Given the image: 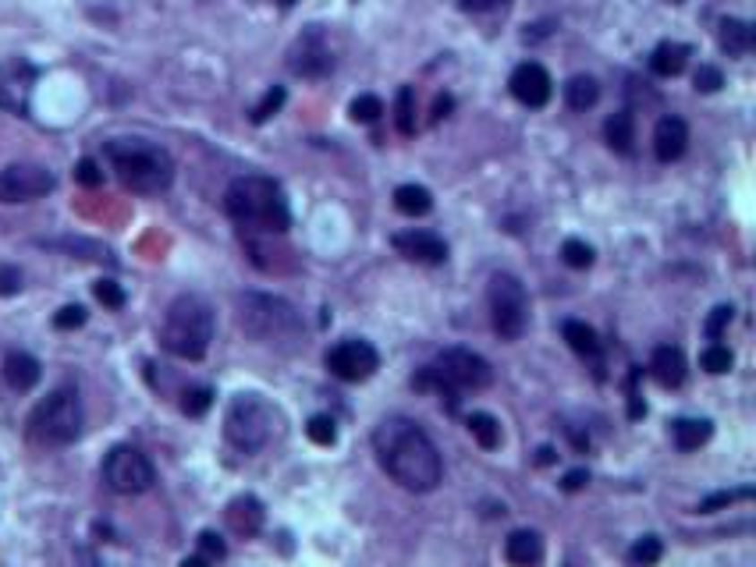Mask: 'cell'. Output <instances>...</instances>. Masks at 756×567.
Returning <instances> with one entry per match:
<instances>
[{
    "instance_id": "681fc988",
    "label": "cell",
    "mask_w": 756,
    "mask_h": 567,
    "mask_svg": "<svg viewBox=\"0 0 756 567\" xmlns=\"http://www.w3.org/2000/svg\"><path fill=\"white\" fill-rule=\"evenodd\" d=\"M451 106H455V99H451V96H441V99H437V106H434V121L448 117V110H451Z\"/></svg>"
},
{
    "instance_id": "52a82bcc",
    "label": "cell",
    "mask_w": 756,
    "mask_h": 567,
    "mask_svg": "<svg viewBox=\"0 0 756 567\" xmlns=\"http://www.w3.org/2000/svg\"><path fill=\"white\" fill-rule=\"evenodd\" d=\"M82 397L75 386H57L29 415V436L43 447H68L82 436Z\"/></svg>"
},
{
    "instance_id": "1f68e13d",
    "label": "cell",
    "mask_w": 756,
    "mask_h": 567,
    "mask_svg": "<svg viewBox=\"0 0 756 567\" xmlns=\"http://www.w3.org/2000/svg\"><path fill=\"white\" fill-rule=\"evenodd\" d=\"M305 436H309L313 444H320V447H331V444L338 440V422H334L331 415H313V419L305 422Z\"/></svg>"
},
{
    "instance_id": "2e32d148",
    "label": "cell",
    "mask_w": 756,
    "mask_h": 567,
    "mask_svg": "<svg viewBox=\"0 0 756 567\" xmlns=\"http://www.w3.org/2000/svg\"><path fill=\"white\" fill-rule=\"evenodd\" d=\"M391 245L405 256V259H412V263H426V267H441L444 259H448V245L434 234V231H401V234H394L391 238Z\"/></svg>"
},
{
    "instance_id": "d4e9b609",
    "label": "cell",
    "mask_w": 756,
    "mask_h": 567,
    "mask_svg": "<svg viewBox=\"0 0 756 567\" xmlns=\"http://www.w3.org/2000/svg\"><path fill=\"white\" fill-rule=\"evenodd\" d=\"M689 54H692V50H689L685 43H661V47L650 54V72H654L657 79H674V75H682Z\"/></svg>"
},
{
    "instance_id": "db71d44e",
    "label": "cell",
    "mask_w": 756,
    "mask_h": 567,
    "mask_svg": "<svg viewBox=\"0 0 756 567\" xmlns=\"http://www.w3.org/2000/svg\"><path fill=\"white\" fill-rule=\"evenodd\" d=\"M667 4H685V0H667Z\"/></svg>"
},
{
    "instance_id": "8992f818",
    "label": "cell",
    "mask_w": 756,
    "mask_h": 567,
    "mask_svg": "<svg viewBox=\"0 0 756 567\" xmlns=\"http://www.w3.org/2000/svg\"><path fill=\"white\" fill-rule=\"evenodd\" d=\"M490 379L494 373L483 355H476L469 348H448L434 359V366H426L419 377H412V386L448 397V404L455 411L462 390H483V386H490Z\"/></svg>"
},
{
    "instance_id": "b9f144b4",
    "label": "cell",
    "mask_w": 756,
    "mask_h": 567,
    "mask_svg": "<svg viewBox=\"0 0 756 567\" xmlns=\"http://www.w3.org/2000/svg\"><path fill=\"white\" fill-rule=\"evenodd\" d=\"M54 326H57V330H79V326H86V309H82V305H64V309L54 316Z\"/></svg>"
},
{
    "instance_id": "816d5d0a",
    "label": "cell",
    "mask_w": 756,
    "mask_h": 567,
    "mask_svg": "<svg viewBox=\"0 0 756 567\" xmlns=\"http://www.w3.org/2000/svg\"><path fill=\"white\" fill-rule=\"evenodd\" d=\"M210 564H213V561H206L202 554H192V557H185V561H182V567H210Z\"/></svg>"
},
{
    "instance_id": "9a60e30c",
    "label": "cell",
    "mask_w": 756,
    "mask_h": 567,
    "mask_svg": "<svg viewBox=\"0 0 756 567\" xmlns=\"http://www.w3.org/2000/svg\"><path fill=\"white\" fill-rule=\"evenodd\" d=\"M508 89H511V96H515L522 106L540 110V106H547V103H551V96H554V82H551V75H547V68H544V64L526 61V64H519V68L511 72Z\"/></svg>"
},
{
    "instance_id": "c3c4849f",
    "label": "cell",
    "mask_w": 756,
    "mask_h": 567,
    "mask_svg": "<svg viewBox=\"0 0 756 567\" xmlns=\"http://www.w3.org/2000/svg\"><path fill=\"white\" fill-rule=\"evenodd\" d=\"M501 4H508V0H459L462 11H494V7H501Z\"/></svg>"
},
{
    "instance_id": "5b68a950",
    "label": "cell",
    "mask_w": 756,
    "mask_h": 567,
    "mask_svg": "<svg viewBox=\"0 0 756 567\" xmlns=\"http://www.w3.org/2000/svg\"><path fill=\"white\" fill-rule=\"evenodd\" d=\"M210 341H213L210 301H202L199 294H178L164 312V326H160L164 351H171L175 359H185V362H199L210 351Z\"/></svg>"
},
{
    "instance_id": "9c48e42d",
    "label": "cell",
    "mask_w": 756,
    "mask_h": 567,
    "mask_svg": "<svg viewBox=\"0 0 756 567\" xmlns=\"http://www.w3.org/2000/svg\"><path fill=\"white\" fill-rule=\"evenodd\" d=\"M486 301H490V323L497 330L501 341H519L529 326V298L519 277L511 274H494L486 287Z\"/></svg>"
},
{
    "instance_id": "30bf717a",
    "label": "cell",
    "mask_w": 756,
    "mask_h": 567,
    "mask_svg": "<svg viewBox=\"0 0 756 567\" xmlns=\"http://www.w3.org/2000/svg\"><path fill=\"white\" fill-rule=\"evenodd\" d=\"M103 482L121 496H139L157 482V469L139 447L117 444L103 458Z\"/></svg>"
},
{
    "instance_id": "ee69618b",
    "label": "cell",
    "mask_w": 756,
    "mask_h": 567,
    "mask_svg": "<svg viewBox=\"0 0 756 567\" xmlns=\"http://www.w3.org/2000/svg\"><path fill=\"white\" fill-rule=\"evenodd\" d=\"M732 316H735V309H732V305H717V309L710 312V319H707V337H710V341H717V337L725 334V326L732 323Z\"/></svg>"
},
{
    "instance_id": "ab89813d",
    "label": "cell",
    "mask_w": 756,
    "mask_h": 567,
    "mask_svg": "<svg viewBox=\"0 0 756 567\" xmlns=\"http://www.w3.org/2000/svg\"><path fill=\"white\" fill-rule=\"evenodd\" d=\"M93 294H96V301L107 305V309H121V305H125V291H121V284L117 281H96Z\"/></svg>"
},
{
    "instance_id": "7dc6e473",
    "label": "cell",
    "mask_w": 756,
    "mask_h": 567,
    "mask_svg": "<svg viewBox=\"0 0 756 567\" xmlns=\"http://www.w3.org/2000/svg\"><path fill=\"white\" fill-rule=\"evenodd\" d=\"M586 482H589V472H586V469H575V472H568L565 478H562V489H565V493H575V489H582Z\"/></svg>"
},
{
    "instance_id": "ac0fdd59",
    "label": "cell",
    "mask_w": 756,
    "mask_h": 567,
    "mask_svg": "<svg viewBox=\"0 0 756 567\" xmlns=\"http://www.w3.org/2000/svg\"><path fill=\"white\" fill-rule=\"evenodd\" d=\"M685 146H689V124L682 117H674V114L661 117L657 128H654V153H657V160L674 164L685 153Z\"/></svg>"
},
{
    "instance_id": "5bb4252c",
    "label": "cell",
    "mask_w": 756,
    "mask_h": 567,
    "mask_svg": "<svg viewBox=\"0 0 756 567\" xmlns=\"http://www.w3.org/2000/svg\"><path fill=\"white\" fill-rule=\"evenodd\" d=\"M36 68L21 57H11L0 64V106L11 114H25L29 110V96H32V82H36Z\"/></svg>"
},
{
    "instance_id": "f546056e",
    "label": "cell",
    "mask_w": 756,
    "mask_h": 567,
    "mask_svg": "<svg viewBox=\"0 0 756 567\" xmlns=\"http://www.w3.org/2000/svg\"><path fill=\"white\" fill-rule=\"evenodd\" d=\"M394 124L401 135H416V93L412 86H401L394 96Z\"/></svg>"
},
{
    "instance_id": "7a4b0ae2",
    "label": "cell",
    "mask_w": 756,
    "mask_h": 567,
    "mask_svg": "<svg viewBox=\"0 0 756 567\" xmlns=\"http://www.w3.org/2000/svg\"><path fill=\"white\" fill-rule=\"evenodd\" d=\"M224 209L238 227L263 231V234H281L291 224L281 185L263 174H245V178L231 182V189L224 195Z\"/></svg>"
},
{
    "instance_id": "4dcf8cb0",
    "label": "cell",
    "mask_w": 756,
    "mask_h": 567,
    "mask_svg": "<svg viewBox=\"0 0 756 567\" xmlns=\"http://www.w3.org/2000/svg\"><path fill=\"white\" fill-rule=\"evenodd\" d=\"M661 554H664L661 539H657V536H643V539H636V543H632L629 561H632L636 567H650V564H657V561H661Z\"/></svg>"
},
{
    "instance_id": "bcb514c9",
    "label": "cell",
    "mask_w": 756,
    "mask_h": 567,
    "mask_svg": "<svg viewBox=\"0 0 756 567\" xmlns=\"http://www.w3.org/2000/svg\"><path fill=\"white\" fill-rule=\"evenodd\" d=\"M18 291H21V274H18V267H0V294L11 298V294H18Z\"/></svg>"
},
{
    "instance_id": "f5cc1de1",
    "label": "cell",
    "mask_w": 756,
    "mask_h": 567,
    "mask_svg": "<svg viewBox=\"0 0 756 567\" xmlns=\"http://www.w3.org/2000/svg\"><path fill=\"white\" fill-rule=\"evenodd\" d=\"M278 4H284V7H291V4H295V0H278Z\"/></svg>"
},
{
    "instance_id": "e0dca14e",
    "label": "cell",
    "mask_w": 756,
    "mask_h": 567,
    "mask_svg": "<svg viewBox=\"0 0 756 567\" xmlns=\"http://www.w3.org/2000/svg\"><path fill=\"white\" fill-rule=\"evenodd\" d=\"M224 521H228V529H231L235 536H242V539H253V536H260V529H263V521H267V511H263L260 496H253V493H242V496H235V500L228 504V511H224Z\"/></svg>"
},
{
    "instance_id": "7c38bea8",
    "label": "cell",
    "mask_w": 756,
    "mask_h": 567,
    "mask_svg": "<svg viewBox=\"0 0 756 567\" xmlns=\"http://www.w3.org/2000/svg\"><path fill=\"white\" fill-rule=\"evenodd\" d=\"M54 174L39 164H11L0 171V202H32L54 191Z\"/></svg>"
},
{
    "instance_id": "f1b7e54d",
    "label": "cell",
    "mask_w": 756,
    "mask_h": 567,
    "mask_svg": "<svg viewBox=\"0 0 756 567\" xmlns=\"http://www.w3.org/2000/svg\"><path fill=\"white\" fill-rule=\"evenodd\" d=\"M469 433H473V440L483 451H497L501 447V422L494 415H486V411L469 415Z\"/></svg>"
},
{
    "instance_id": "4316f807",
    "label": "cell",
    "mask_w": 756,
    "mask_h": 567,
    "mask_svg": "<svg viewBox=\"0 0 756 567\" xmlns=\"http://www.w3.org/2000/svg\"><path fill=\"white\" fill-rule=\"evenodd\" d=\"M394 206L405 216H426L434 206V195L423 185H401V189H394Z\"/></svg>"
},
{
    "instance_id": "83f0119b",
    "label": "cell",
    "mask_w": 756,
    "mask_h": 567,
    "mask_svg": "<svg viewBox=\"0 0 756 567\" xmlns=\"http://www.w3.org/2000/svg\"><path fill=\"white\" fill-rule=\"evenodd\" d=\"M597 99H600V86H597V79H589V75H575V79H568L565 82V103L571 106V110H589V106H597Z\"/></svg>"
},
{
    "instance_id": "d590c367",
    "label": "cell",
    "mask_w": 756,
    "mask_h": 567,
    "mask_svg": "<svg viewBox=\"0 0 756 567\" xmlns=\"http://www.w3.org/2000/svg\"><path fill=\"white\" fill-rule=\"evenodd\" d=\"M284 99H288V93H284V86H274V89H267V96L253 106V124H263V121H271L278 110L284 106Z\"/></svg>"
},
{
    "instance_id": "f6af8a7d",
    "label": "cell",
    "mask_w": 756,
    "mask_h": 567,
    "mask_svg": "<svg viewBox=\"0 0 756 567\" xmlns=\"http://www.w3.org/2000/svg\"><path fill=\"white\" fill-rule=\"evenodd\" d=\"M75 182H79V185H86V189L103 185V171H99V164H96V160H79V164H75Z\"/></svg>"
},
{
    "instance_id": "d6986e66",
    "label": "cell",
    "mask_w": 756,
    "mask_h": 567,
    "mask_svg": "<svg viewBox=\"0 0 756 567\" xmlns=\"http://www.w3.org/2000/svg\"><path fill=\"white\" fill-rule=\"evenodd\" d=\"M504 557L511 567H540L544 564V539L533 529H515L504 539Z\"/></svg>"
},
{
    "instance_id": "484cf974",
    "label": "cell",
    "mask_w": 756,
    "mask_h": 567,
    "mask_svg": "<svg viewBox=\"0 0 756 567\" xmlns=\"http://www.w3.org/2000/svg\"><path fill=\"white\" fill-rule=\"evenodd\" d=\"M562 337L568 341V348L582 359H600V341H597V330L586 326L582 319H565L562 323Z\"/></svg>"
},
{
    "instance_id": "603a6c76",
    "label": "cell",
    "mask_w": 756,
    "mask_h": 567,
    "mask_svg": "<svg viewBox=\"0 0 756 567\" xmlns=\"http://www.w3.org/2000/svg\"><path fill=\"white\" fill-rule=\"evenodd\" d=\"M714 433V422L710 419H674L671 422V436H674V447L678 451H700Z\"/></svg>"
},
{
    "instance_id": "ffe728a7",
    "label": "cell",
    "mask_w": 756,
    "mask_h": 567,
    "mask_svg": "<svg viewBox=\"0 0 756 567\" xmlns=\"http://www.w3.org/2000/svg\"><path fill=\"white\" fill-rule=\"evenodd\" d=\"M4 379H7V386L11 390H18V394H25V390H32L36 383H39V377H43V369H39V362L32 359V355H25V351H11V355H4Z\"/></svg>"
},
{
    "instance_id": "44dd1931",
    "label": "cell",
    "mask_w": 756,
    "mask_h": 567,
    "mask_svg": "<svg viewBox=\"0 0 756 567\" xmlns=\"http://www.w3.org/2000/svg\"><path fill=\"white\" fill-rule=\"evenodd\" d=\"M650 373H654V379L661 383V386H682V379H685V355H682V348H674V344H661L657 351H654V359H650Z\"/></svg>"
},
{
    "instance_id": "e575fe53",
    "label": "cell",
    "mask_w": 756,
    "mask_h": 567,
    "mask_svg": "<svg viewBox=\"0 0 756 567\" xmlns=\"http://www.w3.org/2000/svg\"><path fill=\"white\" fill-rule=\"evenodd\" d=\"M753 496V486H743V489H721V493H714V496H707V500H700V514H710V511H717V507H732L735 500H750Z\"/></svg>"
},
{
    "instance_id": "f907efd6",
    "label": "cell",
    "mask_w": 756,
    "mask_h": 567,
    "mask_svg": "<svg viewBox=\"0 0 756 567\" xmlns=\"http://www.w3.org/2000/svg\"><path fill=\"white\" fill-rule=\"evenodd\" d=\"M554 461H558L554 447H540V454H537V465H554Z\"/></svg>"
},
{
    "instance_id": "ba28073f",
    "label": "cell",
    "mask_w": 756,
    "mask_h": 567,
    "mask_svg": "<svg viewBox=\"0 0 756 567\" xmlns=\"http://www.w3.org/2000/svg\"><path fill=\"white\" fill-rule=\"evenodd\" d=\"M278 429V411L260 394H238L224 411V440L242 454H260Z\"/></svg>"
},
{
    "instance_id": "8d00e7d4",
    "label": "cell",
    "mask_w": 756,
    "mask_h": 567,
    "mask_svg": "<svg viewBox=\"0 0 756 567\" xmlns=\"http://www.w3.org/2000/svg\"><path fill=\"white\" fill-rule=\"evenodd\" d=\"M562 259L571 270H586V267H593V249L586 241H579V238H568L562 245Z\"/></svg>"
},
{
    "instance_id": "7402d4cb",
    "label": "cell",
    "mask_w": 756,
    "mask_h": 567,
    "mask_svg": "<svg viewBox=\"0 0 756 567\" xmlns=\"http://www.w3.org/2000/svg\"><path fill=\"white\" fill-rule=\"evenodd\" d=\"M753 25L750 21H743V18H725L721 25H717V43H721V50L728 54V57H743V54H750L753 50Z\"/></svg>"
},
{
    "instance_id": "8fae6325",
    "label": "cell",
    "mask_w": 756,
    "mask_h": 567,
    "mask_svg": "<svg viewBox=\"0 0 756 567\" xmlns=\"http://www.w3.org/2000/svg\"><path fill=\"white\" fill-rule=\"evenodd\" d=\"M327 369L345 383H363L370 379L380 369V351L370 344V341H359V337H348L341 344H334L327 351Z\"/></svg>"
},
{
    "instance_id": "60d3db41",
    "label": "cell",
    "mask_w": 756,
    "mask_h": 567,
    "mask_svg": "<svg viewBox=\"0 0 756 567\" xmlns=\"http://www.w3.org/2000/svg\"><path fill=\"white\" fill-rule=\"evenodd\" d=\"M199 554L206 561H224L228 557V543L217 532H199Z\"/></svg>"
},
{
    "instance_id": "d6a6232c",
    "label": "cell",
    "mask_w": 756,
    "mask_h": 567,
    "mask_svg": "<svg viewBox=\"0 0 756 567\" xmlns=\"http://www.w3.org/2000/svg\"><path fill=\"white\" fill-rule=\"evenodd\" d=\"M210 404H213V390H210V386H189V390L182 394V411H185L189 419L206 415Z\"/></svg>"
},
{
    "instance_id": "7bdbcfd3",
    "label": "cell",
    "mask_w": 756,
    "mask_h": 567,
    "mask_svg": "<svg viewBox=\"0 0 756 567\" xmlns=\"http://www.w3.org/2000/svg\"><path fill=\"white\" fill-rule=\"evenodd\" d=\"M50 249H68V252H93V259H110V252L96 241H72V238H61V241H43Z\"/></svg>"
},
{
    "instance_id": "836d02e7",
    "label": "cell",
    "mask_w": 756,
    "mask_h": 567,
    "mask_svg": "<svg viewBox=\"0 0 756 567\" xmlns=\"http://www.w3.org/2000/svg\"><path fill=\"white\" fill-rule=\"evenodd\" d=\"M732 362H735V355H732L725 344H710V348L700 355V366H703L707 373H714V377L728 373V369H732Z\"/></svg>"
},
{
    "instance_id": "3957f363",
    "label": "cell",
    "mask_w": 756,
    "mask_h": 567,
    "mask_svg": "<svg viewBox=\"0 0 756 567\" xmlns=\"http://www.w3.org/2000/svg\"><path fill=\"white\" fill-rule=\"evenodd\" d=\"M117 182L135 195H160L175 182V164L168 149L142 142V139H114L103 146Z\"/></svg>"
},
{
    "instance_id": "4fadbf2b",
    "label": "cell",
    "mask_w": 756,
    "mask_h": 567,
    "mask_svg": "<svg viewBox=\"0 0 756 567\" xmlns=\"http://www.w3.org/2000/svg\"><path fill=\"white\" fill-rule=\"evenodd\" d=\"M288 68L291 75H302V79H323L334 72V54L327 50L323 36L313 29L288 50Z\"/></svg>"
},
{
    "instance_id": "cb8c5ba5",
    "label": "cell",
    "mask_w": 756,
    "mask_h": 567,
    "mask_svg": "<svg viewBox=\"0 0 756 567\" xmlns=\"http://www.w3.org/2000/svg\"><path fill=\"white\" fill-rule=\"evenodd\" d=\"M604 139H607V146H611L614 153L629 157V153H632V142H636V121H632V114H629V110L611 114V117L604 121Z\"/></svg>"
},
{
    "instance_id": "f35d334b",
    "label": "cell",
    "mask_w": 756,
    "mask_h": 567,
    "mask_svg": "<svg viewBox=\"0 0 756 567\" xmlns=\"http://www.w3.org/2000/svg\"><path fill=\"white\" fill-rule=\"evenodd\" d=\"M692 86H696V93H717L725 86V75L714 64H700L696 75H692Z\"/></svg>"
},
{
    "instance_id": "74e56055",
    "label": "cell",
    "mask_w": 756,
    "mask_h": 567,
    "mask_svg": "<svg viewBox=\"0 0 756 567\" xmlns=\"http://www.w3.org/2000/svg\"><path fill=\"white\" fill-rule=\"evenodd\" d=\"M380 114H383V103H380V96L374 93H363L352 99V117L356 121H363V124H374Z\"/></svg>"
},
{
    "instance_id": "6da1fadb",
    "label": "cell",
    "mask_w": 756,
    "mask_h": 567,
    "mask_svg": "<svg viewBox=\"0 0 756 567\" xmlns=\"http://www.w3.org/2000/svg\"><path fill=\"white\" fill-rule=\"evenodd\" d=\"M374 454L380 469L408 493H430L444 478V461L426 429L405 415H387L374 429Z\"/></svg>"
},
{
    "instance_id": "277c9868",
    "label": "cell",
    "mask_w": 756,
    "mask_h": 567,
    "mask_svg": "<svg viewBox=\"0 0 756 567\" xmlns=\"http://www.w3.org/2000/svg\"><path fill=\"white\" fill-rule=\"evenodd\" d=\"M238 323H242L245 337H253L256 344H267V348L291 351L302 341V316L295 312L291 301H284L278 294L245 291L238 298Z\"/></svg>"
}]
</instances>
